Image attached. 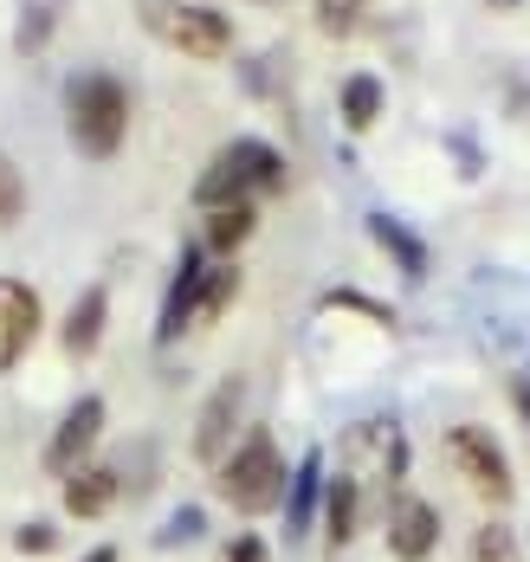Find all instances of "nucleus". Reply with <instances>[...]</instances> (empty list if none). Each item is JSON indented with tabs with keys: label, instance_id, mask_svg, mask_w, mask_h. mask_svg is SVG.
<instances>
[{
	"label": "nucleus",
	"instance_id": "9b49d317",
	"mask_svg": "<svg viewBox=\"0 0 530 562\" xmlns=\"http://www.w3.org/2000/svg\"><path fill=\"white\" fill-rule=\"evenodd\" d=\"M104 317H111V291H104V284L78 291V304L65 311V330H59V342H65V356H71V362H84V356L104 342Z\"/></svg>",
	"mask_w": 530,
	"mask_h": 562
},
{
	"label": "nucleus",
	"instance_id": "f257e3e1",
	"mask_svg": "<svg viewBox=\"0 0 530 562\" xmlns=\"http://www.w3.org/2000/svg\"><path fill=\"white\" fill-rule=\"evenodd\" d=\"M65 130H71V143L91 162H111L123 149V130H129V91H123V78H111V71L65 78Z\"/></svg>",
	"mask_w": 530,
	"mask_h": 562
},
{
	"label": "nucleus",
	"instance_id": "f3484780",
	"mask_svg": "<svg viewBox=\"0 0 530 562\" xmlns=\"http://www.w3.org/2000/svg\"><path fill=\"white\" fill-rule=\"evenodd\" d=\"M252 226H259V207H252V201H234V207H207V226H201V239H207L214 252H239V246L252 239Z\"/></svg>",
	"mask_w": 530,
	"mask_h": 562
},
{
	"label": "nucleus",
	"instance_id": "5701e85b",
	"mask_svg": "<svg viewBox=\"0 0 530 562\" xmlns=\"http://www.w3.org/2000/svg\"><path fill=\"white\" fill-rule=\"evenodd\" d=\"M356 20H362V0H317V26L324 33H356Z\"/></svg>",
	"mask_w": 530,
	"mask_h": 562
},
{
	"label": "nucleus",
	"instance_id": "f8f14e48",
	"mask_svg": "<svg viewBox=\"0 0 530 562\" xmlns=\"http://www.w3.org/2000/svg\"><path fill=\"white\" fill-rule=\"evenodd\" d=\"M117 505V465H78L65 479V510L71 517H104Z\"/></svg>",
	"mask_w": 530,
	"mask_h": 562
},
{
	"label": "nucleus",
	"instance_id": "f03ea898",
	"mask_svg": "<svg viewBox=\"0 0 530 562\" xmlns=\"http://www.w3.org/2000/svg\"><path fill=\"white\" fill-rule=\"evenodd\" d=\"M285 188V156L272 149V143H259V136H239L227 143L207 175L194 181V201L201 207H234V201H252V194H279Z\"/></svg>",
	"mask_w": 530,
	"mask_h": 562
},
{
	"label": "nucleus",
	"instance_id": "c85d7f7f",
	"mask_svg": "<svg viewBox=\"0 0 530 562\" xmlns=\"http://www.w3.org/2000/svg\"><path fill=\"white\" fill-rule=\"evenodd\" d=\"M84 562H117V550H111V543H104V550H91V557Z\"/></svg>",
	"mask_w": 530,
	"mask_h": 562
},
{
	"label": "nucleus",
	"instance_id": "393cba45",
	"mask_svg": "<svg viewBox=\"0 0 530 562\" xmlns=\"http://www.w3.org/2000/svg\"><path fill=\"white\" fill-rule=\"evenodd\" d=\"M46 40H53V7H26V20H20V40H13V46H20V53H40Z\"/></svg>",
	"mask_w": 530,
	"mask_h": 562
},
{
	"label": "nucleus",
	"instance_id": "4468645a",
	"mask_svg": "<svg viewBox=\"0 0 530 562\" xmlns=\"http://www.w3.org/2000/svg\"><path fill=\"white\" fill-rule=\"evenodd\" d=\"M239 297V266H207L201 272V291H194V304H188V330H207V324H221V311Z\"/></svg>",
	"mask_w": 530,
	"mask_h": 562
},
{
	"label": "nucleus",
	"instance_id": "ddd939ff",
	"mask_svg": "<svg viewBox=\"0 0 530 562\" xmlns=\"http://www.w3.org/2000/svg\"><path fill=\"white\" fill-rule=\"evenodd\" d=\"M201 246H188L181 252V266H176V284H169V297H162V324H156V337L162 342H176L181 330H188V304H194V291H201Z\"/></svg>",
	"mask_w": 530,
	"mask_h": 562
},
{
	"label": "nucleus",
	"instance_id": "1a4fd4ad",
	"mask_svg": "<svg viewBox=\"0 0 530 562\" xmlns=\"http://www.w3.org/2000/svg\"><path fill=\"white\" fill-rule=\"evenodd\" d=\"M33 337H40V291L26 279H0V375H13Z\"/></svg>",
	"mask_w": 530,
	"mask_h": 562
},
{
	"label": "nucleus",
	"instance_id": "aec40b11",
	"mask_svg": "<svg viewBox=\"0 0 530 562\" xmlns=\"http://www.w3.org/2000/svg\"><path fill=\"white\" fill-rule=\"evenodd\" d=\"M472 557H478V562H525V557H518V537H511V524H478V537H472Z\"/></svg>",
	"mask_w": 530,
	"mask_h": 562
},
{
	"label": "nucleus",
	"instance_id": "4be33fe9",
	"mask_svg": "<svg viewBox=\"0 0 530 562\" xmlns=\"http://www.w3.org/2000/svg\"><path fill=\"white\" fill-rule=\"evenodd\" d=\"M26 214V181H20V169L0 156V226H13Z\"/></svg>",
	"mask_w": 530,
	"mask_h": 562
},
{
	"label": "nucleus",
	"instance_id": "6e6552de",
	"mask_svg": "<svg viewBox=\"0 0 530 562\" xmlns=\"http://www.w3.org/2000/svg\"><path fill=\"white\" fill-rule=\"evenodd\" d=\"M239 407H246V375H227L221 389L201 401V420H194V459H201V465H221V459H227Z\"/></svg>",
	"mask_w": 530,
	"mask_h": 562
},
{
	"label": "nucleus",
	"instance_id": "b1692460",
	"mask_svg": "<svg viewBox=\"0 0 530 562\" xmlns=\"http://www.w3.org/2000/svg\"><path fill=\"white\" fill-rule=\"evenodd\" d=\"M13 550H20V557H46V550H59V530H53L46 517H33V524L13 530Z\"/></svg>",
	"mask_w": 530,
	"mask_h": 562
},
{
	"label": "nucleus",
	"instance_id": "bb28decb",
	"mask_svg": "<svg viewBox=\"0 0 530 562\" xmlns=\"http://www.w3.org/2000/svg\"><path fill=\"white\" fill-rule=\"evenodd\" d=\"M511 401H518V414H525V427H530V369L511 382Z\"/></svg>",
	"mask_w": 530,
	"mask_h": 562
},
{
	"label": "nucleus",
	"instance_id": "a878e982",
	"mask_svg": "<svg viewBox=\"0 0 530 562\" xmlns=\"http://www.w3.org/2000/svg\"><path fill=\"white\" fill-rule=\"evenodd\" d=\"M221 562H266V543H259V537L246 530V537H234V543L221 550Z\"/></svg>",
	"mask_w": 530,
	"mask_h": 562
},
{
	"label": "nucleus",
	"instance_id": "423d86ee",
	"mask_svg": "<svg viewBox=\"0 0 530 562\" xmlns=\"http://www.w3.org/2000/svg\"><path fill=\"white\" fill-rule=\"evenodd\" d=\"M149 26L188 58H221L227 46H234V20L214 13V7H156Z\"/></svg>",
	"mask_w": 530,
	"mask_h": 562
},
{
	"label": "nucleus",
	"instance_id": "dca6fc26",
	"mask_svg": "<svg viewBox=\"0 0 530 562\" xmlns=\"http://www.w3.org/2000/svg\"><path fill=\"white\" fill-rule=\"evenodd\" d=\"M317 485H324V459H317V452H304V465L285 479V530H292V537H304V530H311Z\"/></svg>",
	"mask_w": 530,
	"mask_h": 562
},
{
	"label": "nucleus",
	"instance_id": "412c9836",
	"mask_svg": "<svg viewBox=\"0 0 530 562\" xmlns=\"http://www.w3.org/2000/svg\"><path fill=\"white\" fill-rule=\"evenodd\" d=\"M201 530H207V510H201V505H181L176 517L156 530V543H162V550H181V543H194Z\"/></svg>",
	"mask_w": 530,
	"mask_h": 562
},
{
	"label": "nucleus",
	"instance_id": "7ed1b4c3",
	"mask_svg": "<svg viewBox=\"0 0 530 562\" xmlns=\"http://www.w3.org/2000/svg\"><path fill=\"white\" fill-rule=\"evenodd\" d=\"M285 459H279V440L266 434V427H252L246 440L234 447V459H221V498L246 517H259V510L285 505Z\"/></svg>",
	"mask_w": 530,
	"mask_h": 562
},
{
	"label": "nucleus",
	"instance_id": "cd10ccee",
	"mask_svg": "<svg viewBox=\"0 0 530 562\" xmlns=\"http://www.w3.org/2000/svg\"><path fill=\"white\" fill-rule=\"evenodd\" d=\"M485 7H492V13H518L525 0H485Z\"/></svg>",
	"mask_w": 530,
	"mask_h": 562
},
{
	"label": "nucleus",
	"instance_id": "6ab92c4d",
	"mask_svg": "<svg viewBox=\"0 0 530 562\" xmlns=\"http://www.w3.org/2000/svg\"><path fill=\"white\" fill-rule=\"evenodd\" d=\"M356 517H362V492H356L350 479H337V485H330V543H337V550L356 537Z\"/></svg>",
	"mask_w": 530,
	"mask_h": 562
},
{
	"label": "nucleus",
	"instance_id": "20e7f679",
	"mask_svg": "<svg viewBox=\"0 0 530 562\" xmlns=\"http://www.w3.org/2000/svg\"><path fill=\"white\" fill-rule=\"evenodd\" d=\"M343 459H350V485H402L408 472V434L395 420H362L343 434Z\"/></svg>",
	"mask_w": 530,
	"mask_h": 562
},
{
	"label": "nucleus",
	"instance_id": "2eb2a0df",
	"mask_svg": "<svg viewBox=\"0 0 530 562\" xmlns=\"http://www.w3.org/2000/svg\"><path fill=\"white\" fill-rule=\"evenodd\" d=\"M369 239H375V246H382V252H388L408 279H427V246H420V239H414L395 214H369Z\"/></svg>",
	"mask_w": 530,
	"mask_h": 562
},
{
	"label": "nucleus",
	"instance_id": "9d476101",
	"mask_svg": "<svg viewBox=\"0 0 530 562\" xmlns=\"http://www.w3.org/2000/svg\"><path fill=\"white\" fill-rule=\"evenodd\" d=\"M433 543H440V510L427 498H414V492H402L388 505V550H395V562H427Z\"/></svg>",
	"mask_w": 530,
	"mask_h": 562
},
{
	"label": "nucleus",
	"instance_id": "0eeeda50",
	"mask_svg": "<svg viewBox=\"0 0 530 562\" xmlns=\"http://www.w3.org/2000/svg\"><path fill=\"white\" fill-rule=\"evenodd\" d=\"M98 434H104V394H78L71 407H65L59 434L46 440V472H59V479H71L84 459H91V447H98Z\"/></svg>",
	"mask_w": 530,
	"mask_h": 562
},
{
	"label": "nucleus",
	"instance_id": "a211bd4d",
	"mask_svg": "<svg viewBox=\"0 0 530 562\" xmlns=\"http://www.w3.org/2000/svg\"><path fill=\"white\" fill-rule=\"evenodd\" d=\"M375 116H382V78H369V71L343 78V123L350 130H369Z\"/></svg>",
	"mask_w": 530,
	"mask_h": 562
},
{
	"label": "nucleus",
	"instance_id": "39448f33",
	"mask_svg": "<svg viewBox=\"0 0 530 562\" xmlns=\"http://www.w3.org/2000/svg\"><path fill=\"white\" fill-rule=\"evenodd\" d=\"M447 459L460 465V479H466L478 498H492V505H511V465H505V452H498V440L485 434V427H453L447 434Z\"/></svg>",
	"mask_w": 530,
	"mask_h": 562
}]
</instances>
